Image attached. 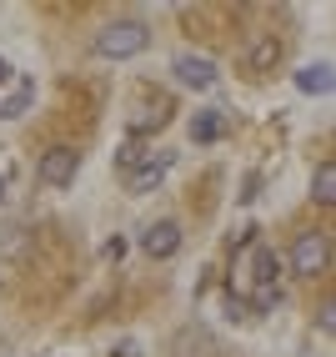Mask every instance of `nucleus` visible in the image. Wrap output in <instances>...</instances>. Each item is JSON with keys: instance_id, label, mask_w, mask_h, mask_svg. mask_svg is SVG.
<instances>
[{"instance_id": "obj_1", "label": "nucleus", "mask_w": 336, "mask_h": 357, "mask_svg": "<svg viewBox=\"0 0 336 357\" xmlns=\"http://www.w3.org/2000/svg\"><path fill=\"white\" fill-rule=\"evenodd\" d=\"M151 45V26L136 15H121V20H106L101 31H95V56L106 61H131Z\"/></svg>"}, {"instance_id": "obj_2", "label": "nucleus", "mask_w": 336, "mask_h": 357, "mask_svg": "<svg viewBox=\"0 0 336 357\" xmlns=\"http://www.w3.org/2000/svg\"><path fill=\"white\" fill-rule=\"evenodd\" d=\"M331 267V236L326 231H301L291 247V272L296 277H321Z\"/></svg>"}, {"instance_id": "obj_3", "label": "nucleus", "mask_w": 336, "mask_h": 357, "mask_svg": "<svg viewBox=\"0 0 336 357\" xmlns=\"http://www.w3.org/2000/svg\"><path fill=\"white\" fill-rule=\"evenodd\" d=\"M76 172H81V151L76 146H51V151L40 156V166H35V176L45 186H70Z\"/></svg>"}, {"instance_id": "obj_4", "label": "nucleus", "mask_w": 336, "mask_h": 357, "mask_svg": "<svg viewBox=\"0 0 336 357\" xmlns=\"http://www.w3.org/2000/svg\"><path fill=\"white\" fill-rule=\"evenodd\" d=\"M171 76H176L186 91H211V86H216V61H211V56H191V51H186V56H176V61H171Z\"/></svg>"}, {"instance_id": "obj_5", "label": "nucleus", "mask_w": 336, "mask_h": 357, "mask_svg": "<svg viewBox=\"0 0 336 357\" xmlns=\"http://www.w3.org/2000/svg\"><path fill=\"white\" fill-rule=\"evenodd\" d=\"M141 252H146L151 261H166L181 252V227L176 222H151L146 231H141Z\"/></svg>"}, {"instance_id": "obj_6", "label": "nucleus", "mask_w": 336, "mask_h": 357, "mask_svg": "<svg viewBox=\"0 0 336 357\" xmlns=\"http://www.w3.org/2000/svg\"><path fill=\"white\" fill-rule=\"evenodd\" d=\"M166 121H171V101H146L136 116H131V141H141V136H151V131H161Z\"/></svg>"}, {"instance_id": "obj_7", "label": "nucleus", "mask_w": 336, "mask_h": 357, "mask_svg": "<svg viewBox=\"0 0 336 357\" xmlns=\"http://www.w3.org/2000/svg\"><path fill=\"white\" fill-rule=\"evenodd\" d=\"M331 86H336L331 61H317V66H301L296 70V91H306V96H331Z\"/></svg>"}, {"instance_id": "obj_8", "label": "nucleus", "mask_w": 336, "mask_h": 357, "mask_svg": "<svg viewBox=\"0 0 336 357\" xmlns=\"http://www.w3.org/2000/svg\"><path fill=\"white\" fill-rule=\"evenodd\" d=\"M166 172H171V151H161L151 166L131 172V176H126V192H151V186H161V181H166Z\"/></svg>"}, {"instance_id": "obj_9", "label": "nucleus", "mask_w": 336, "mask_h": 357, "mask_svg": "<svg viewBox=\"0 0 336 357\" xmlns=\"http://www.w3.org/2000/svg\"><path fill=\"white\" fill-rule=\"evenodd\" d=\"M276 272H281V261L271 247H256L251 252V282H256V292H271L276 287Z\"/></svg>"}, {"instance_id": "obj_10", "label": "nucleus", "mask_w": 336, "mask_h": 357, "mask_svg": "<svg viewBox=\"0 0 336 357\" xmlns=\"http://www.w3.org/2000/svg\"><path fill=\"white\" fill-rule=\"evenodd\" d=\"M221 131H226V116L221 111H196V116H191V141H196V146L221 141Z\"/></svg>"}, {"instance_id": "obj_11", "label": "nucleus", "mask_w": 336, "mask_h": 357, "mask_svg": "<svg viewBox=\"0 0 336 357\" xmlns=\"http://www.w3.org/2000/svg\"><path fill=\"white\" fill-rule=\"evenodd\" d=\"M161 151L156 146H146V141H126V146L121 151H115V166H121V172L131 176V172H141V166H151Z\"/></svg>"}, {"instance_id": "obj_12", "label": "nucleus", "mask_w": 336, "mask_h": 357, "mask_svg": "<svg viewBox=\"0 0 336 357\" xmlns=\"http://www.w3.org/2000/svg\"><path fill=\"white\" fill-rule=\"evenodd\" d=\"M311 197H317L321 206L336 202V161H321L317 166V176H311Z\"/></svg>"}, {"instance_id": "obj_13", "label": "nucleus", "mask_w": 336, "mask_h": 357, "mask_svg": "<svg viewBox=\"0 0 336 357\" xmlns=\"http://www.w3.org/2000/svg\"><path fill=\"white\" fill-rule=\"evenodd\" d=\"M31 101H35V81H20V86H15V96L0 106V121H20V116L31 111Z\"/></svg>"}, {"instance_id": "obj_14", "label": "nucleus", "mask_w": 336, "mask_h": 357, "mask_svg": "<svg viewBox=\"0 0 336 357\" xmlns=\"http://www.w3.org/2000/svg\"><path fill=\"white\" fill-rule=\"evenodd\" d=\"M276 56H281V40H276V36H261V40L251 45V56H246V61H251V70H271Z\"/></svg>"}, {"instance_id": "obj_15", "label": "nucleus", "mask_w": 336, "mask_h": 357, "mask_svg": "<svg viewBox=\"0 0 336 357\" xmlns=\"http://www.w3.org/2000/svg\"><path fill=\"white\" fill-rule=\"evenodd\" d=\"M111 357H146V352H141V342H115Z\"/></svg>"}, {"instance_id": "obj_16", "label": "nucleus", "mask_w": 336, "mask_h": 357, "mask_svg": "<svg viewBox=\"0 0 336 357\" xmlns=\"http://www.w3.org/2000/svg\"><path fill=\"white\" fill-rule=\"evenodd\" d=\"M106 257H111V261L126 257V242H121V236H111V242H106Z\"/></svg>"}, {"instance_id": "obj_17", "label": "nucleus", "mask_w": 336, "mask_h": 357, "mask_svg": "<svg viewBox=\"0 0 336 357\" xmlns=\"http://www.w3.org/2000/svg\"><path fill=\"white\" fill-rule=\"evenodd\" d=\"M331 327H336V307L326 302V307H321V332H331Z\"/></svg>"}, {"instance_id": "obj_18", "label": "nucleus", "mask_w": 336, "mask_h": 357, "mask_svg": "<svg viewBox=\"0 0 336 357\" xmlns=\"http://www.w3.org/2000/svg\"><path fill=\"white\" fill-rule=\"evenodd\" d=\"M10 76H15V66H10L6 56H0V86H10Z\"/></svg>"}, {"instance_id": "obj_19", "label": "nucleus", "mask_w": 336, "mask_h": 357, "mask_svg": "<svg viewBox=\"0 0 336 357\" xmlns=\"http://www.w3.org/2000/svg\"><path fill=\"white\" fill-rule=\"evenodd\" d=\"M0 202H6V176H0Z\"/></svg>"}]
</instances>
